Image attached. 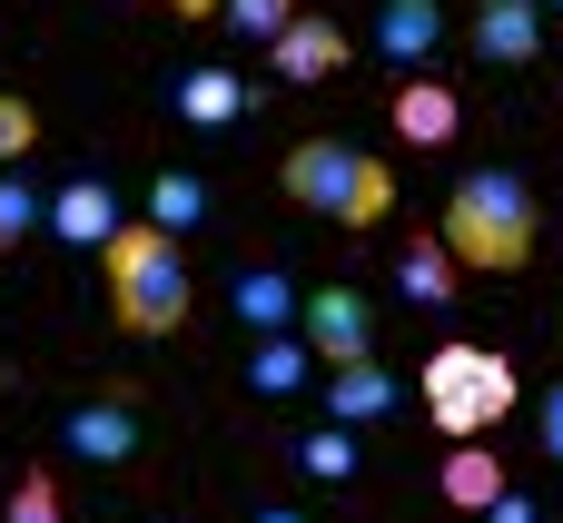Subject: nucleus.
I'll return each instance as SVG.
<instances>
[{
  "instance_id": "1",
  "label": "nucleus",
  "mask_w": 563,
  "mask_h": 523,
  "mask_svg": "<svg viewBox=\"0 0 563 523\" xmlns=\"http://www.w3.org/2000/svg\"><path fill=\"white\" fill-rule=\"evenodd\" d=\"M445 257L455 267H485V277H515V267H534V247H544V208H534V188L525 178H505V168H475V178H455V198H445Z\"/></svg>"
},
{
  "instance_id": "2",
  "label": "nucleus",
  "mask_w": 563,
  "mask_h": 523,
  "mask_svg": "<svg viewBox=\"0 0 563 523\" xmlns=\"http://www.w3.org/2000/svg\"><path fill=\"white\" fill-rule=\"evenodd\" d=\"M99 257H109V316H119L129 336H178V326H188V307H198V277H188V247H178L168 227H148V218H119Z\"/></svg>"
},
{
  "instance_id": "3",
  "label": "nucleus",
  "mask_w": 563,
  "mask_h": 523,
  "mask_svg": "<svg viewBox=\"0 0 563 523\" xmlns=\"http://www.w3.org/2000/svg\"><path fill=\"white\" fill-rule=\"evenodd\" d=\"M277 188H287L307 218H327V227H376V218L396 208L386 158H366L356 138H297V148L277 158Z\"/></svg>"
},
{
  "instance_id": "4",
  "label": "nucleus",
  "mask_w": 563,
  "mask_h": 523,
  "mask_svg": "<svg viewBox=\"0 0 563 523\" xmlns=\"http://www.w3.org/2000/svg\"><path fill=\"white\" fill-rule=\"evenodd\" d=\"M515 396H525V386H515V356H505V346H435V356H426V415H435L455 445H465V435H495Z\"/></svg>"
},
{
  "instance_id": "5",
  "label": "nucleus",
  "mask_w": 563,
  "mask_h": 523,
  "mask_svg": "<svg viewBox=\"0 0 563 523\" xmlns=\"http://www.w3.org/2000/svg\"><path fill=\"white\" fill-rule=\"evenodd\" d=\"M297 336H307V356H317V366L376 356V307H366L356 287H317V297H297Z\"/></svg>"
},
{
  "instance_id": "6",
  "label": "nucleus",
  "mask_w": 563,
  "mask_h": 523,
  "mask_svg": "<svg viewBox=\"0 0 563 523\" xmlns=\"http://www.w3.org/2000/svg\"><path fill=\"white\" fill-rule=\"evenodd\" d=\"M59 445H69V465H129L139 455V405H129V386H109V396H89V405H69V425H59Z\"/></svg>"
},
{
  "instance_id": "7",
  "label": "nucleus",
  "mask_w": 563,
  "mask_h": 523,
  "mask_svg": "<svg viewBox=\"0 0 563 523\" xmlns=\"http://www.w3.org/2000/svg\"><path fill=\"white\" fill-rule=\"evenodd\" d=\"M267 59H277V79H336V69H346V30L317 20V10H297V20L267 40Z\"/></svg>"
},
{
  "instance_id": "8",
  "label": "nucleus",
  "mask_w": 563,
  "mask_h": 523,
  "mask_svg": "<svg viewBox=\"0 0 563 523\" xmlns=\"http://www.w3.org/2000/svg\"><path fill=\"white\" fill-rule=\"evenodd\" d=\"M59 247H109V227H119V188L109 178H69L59 198H49V218H40Z\"/></svg>"
},
{
  "instance_id": "9",
  "label": "nucleus",
  "mask_w": 563,
  "mask_h": 523,
  "mask_svg": "<svg viewBox=\"0 0 563 523\" xmlns=\"http://www.w3.org/2000/svg\"><path fill=\"white\" fill-rule=\"evenodd\" d=\"M435 40H445V10H435V0H386V10H376V59H386V69H426Z\"/></svg>"
},
{
  "instance_id": "10",
  "label": "nucleus",
  "mask_w": 563,
  "mask_h": 523,
  "mask_svg": "<svg viewBox=\"0 0 563 523\" xmlns=\"http://www.w3.org/2000/svg\"><path fill=\"white\" fill-rule=\"evenodd\" d=\"M455 129H465L455 89H445V79H426V69H406V89H396V138H416V148H445Z\"/></svg>"
},
{
  "instance_id": "11",
  "label": "nucleus",
  "mask_w": 563,
  "mask_h": 523,
  "mask_svg": "<svg viewBox=\"0 0 563 523\" xmlns=\"http://www.w3.org/2000/svg\"><path fill=\"white\" fill-rule=\"evenodd\" d=\"M396 405V376L376 366V356H346V366H327V425H376Z\"/></svg>"
},
{
  "instance_id": "12",
  "label": "nucleus",
  "mask_w": 563,
  "mask_h": 523,
  "mask_svg": "<svg viewBox=\"0 0 563 523\" xmlns=\"http://www.w3.org/2000/svg\"><path fill=\"white\" fill-rule=\"evenodd\" d=\"M544 49V20H534V0H475V59H505V69H525Z\"/></svg>"
},
{
  "instance_id": "13",
  "label": "nucleus",
  "mask_w": 563,
  "mask_h": 523,
  "mask_svg": "<svg viewBox=\"0 0 563 523\" xmlns=\"http://www.w3.org/2000/svg\"><path fill=\"white\" fill-rule=\"evenodd\" d=\"M228 307L247 316V336H287V326H297V287H287L277 267H238V287H228Z\"/></svg>"
},
{
  "instance_id": "14",
  "label": "nucleus",
  "mask_w": 563,
  "mask_h": 523,
  "mask_svg": "<svg viewBox=\"0 0 563 523\" xmlns=\"http://www.w3.org/2000/svg\"><path fill=\"white\" fill-rule=\"evenodd\" d=\"M238 109H247V79H238V69H188V79H178V119H188V129H228Z\"/></svg>"
},
{
  "instance_id": "15",
  "label": "nucleus",
  "mask_w": 563,
  "mask_h": 523,
  "mask_svg": "<svg viewBox=\"0 0 563 523\" xmlns=\"http://www.w3.org/2000/svg\"><path fill=\"white\" fill-rule=\"evenodd\" d=\"M396 287H406L416 307H455V287H465V267L445 257V237H416V247L396 257Z\"/></svg>"
},
{
  "instance_id": "16",
  "label": "nucleus",
  "mask_w": 563,
  "mask_h": 523,
  "mask_svg": "<svg viewBox=\"0 0 563 523\" xmlns=\"http://www.w3.org/2000/svg\"><path fill=\"white\" fill-rule=\"evenodd\" d=\"M495 494H505V465L485 455V435H465V445L445 455V504H455V514H485Z\"/></svg>"
},
{
  "instance_id": "17",
  "label": "nucleus",
  "mask_w": 563,
  "mask_h": 523,
  "mask_svg": "<svg viewBox=\"0 0 563 523\" xmlns=\"http://www.w3.org/2000/svg\"><path fill=\"white\" fill-rule=\"evenodd\" d=\"M307 366H317V356H307V336L287 326V336H257V356H247V386H257V396H297V386H307Z\"/></svg>"
},
{
  "instance_id": "18",
  "label": "nucleus",
  "mask_w": 563,
  "mask_h": 523,
  "mask_svg": "<svg viewBox=\"0 0 563 523\" xmlns=\"http://www.w3.org/2000/svg\"><path fill=\"white\" fill-rule=\"evenodd\" d=\"M297 465H307L317 485H346V475H366V465H356V425H307V435H297Z\"/></svg>"
},
{
  "instance_id": "19",
  "label": "nucleus",
  "mask_w": 563,
  "mask_h": 523,
  "mask_svg": "<svg viewBox=\"0 0 563 523\" xmlns=\"http://www.w3.org/2000/svg\"><path fill=\"white\" fill-rule=\"evenodd\" d=\"M198 218H208V188L168 168V178L148 188V227H168V237H178V227H198Z\"/></svg>"
},
{
  "instance_id": "20",
  "label": "nucleus",
  "mask_w": 563,
  "mask_h": 523,
  "mask_svg": "<svg viewBox=\"0 0 563 523\" xmlns=\"http://www.w3.org/2000/svg\"><path fill=\"white\" fill-rule=\"evenodd\" d=\"M40 218H49V208H40V188L0 168V257H10V247H30V237H40Z\"/></svg>"
},
{
  "instance_id": "21",
  "label": "nucleus",
  "mask_w": 563,
  "mask_h": 523,
  "mask_svg": "<svg viewBox=\"0 0 563 523\" xmlns=\"http://www.w3.org/2000/svg\"><path fill=\"white\" fill-rule=\"evenodd\" d=\"M0 523H59V475H20L10 504H0Z\"/></svg>"
},
{
  "instance_id": "22",
  "label": "nucleus",
  "mask_w": 563,
  "mask_h": 523,
  "mask_svg": "<svg viewBox=\"0 0 563 523\" xmlns=\"http://www.w3.org/2000/svg\"><path fill=\"white\" fill-rule=\"evenodd\" d=\"M218 20H228V30H247V40H277V30L297 20V0H218Z\"/></svg>"
},
{
  "instance_id": "23",
  "label": "nucleus",
  "mask_w": 563,
  "mask_h": 523,
  "mask_svg": "<svg viewBox=\"0 0 563 523\" xmlns=\"http://www.w3.org/2000/svg\"><path fill=\"white\" fill-rule=\"evenodd\" d=\"M30 138H40V109L0 89V168H10V158H30Z\"/></svg>"
},
{
  "instance_id": "24",
  "label": "nucleus",
  "mask_w": 563,
  "mask_h": 523,
  "mask_svg": "<svg viewBox=\"0 0 563 523\" xmlns=\"http://www.w3.org/2000/svg\"><path fill=\"white\" fill-rule=\"evenodd\" d=\"M534 445H544V455L563 465V376L544 386V396H534Z\"/></svg>"
},
{
  "instance_id": "25",
  "label": "nucleus",
  "mask_w": 563,
  "mask_h": 523,
  "mask_svg": "<svg viewBox=\"0 0 563 523\" xmlns=\"http://www.w3.org/2000/svg\"><path fill=\"white\" fill-rule=\"evenodd\" d=\"M485 523H534V504H525V494H495V504H485Z\"/></svg>"
},
{
  "instance_id": "26",
  "label": "nucleus",
  "mask_w": 563,
  "mask_h": 523,
  "mask_svg": "<svg viewBox=\"0 0 563 523\" xmlns=\"http://www.w3.org/2000/svg\"><path fill=\"white\" fill-rule=\"evenodd\" d=\"M168 10H178V20H218V0H168Z\"/></svg>"
},
{
  "instance_id": "27",
  "label": "nucleus",
  "mask_w": 563,
  "mask_h": 523,
  "mask_svg": "<svg viewBox=\"0 0 563 523\" xmlns=\"http://www.w3.org/2000/svg\"><path fill=\"white\" fill-rule=\"evenodd\" d=\"M257 523H307V514H297V504H267V514H257Z\"/></svg>"
}]
</instances>
